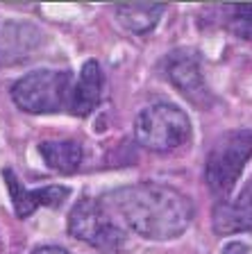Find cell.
<instances>
[{
	"label": "cell",
	"instance_id": "6",
	"mask_svg": "<svg viewBox=\"0 0 252 254\" xmlns=\"http://www.w3.org/2000/svg\"><path fill=\"white\" fill-rule=\"evenodd\" d=\"M164 73L168 82L193 105H207L209 102V89L205 84L200 55L191 48H177L164 62Z\"/></svg>",
	"mask_w": 252,
	"mask_h": 254
},
{
	"label": "cell",
	"instance_id": "10",
	"mask_svg": "<svg viewBox=\"0 0 252 254\" xmlns=\"http://www.w3.org/2000/svg\"><path fill=\"white\" fill-rule=\"evenodd\" d=\"M166 7L162 2H125L116 7V16L123 27H127L134 34H146L155 30Z\"/></svg>",
	"mask_w": 252,
	"mask_h": 254
},
{
	"label": "cell",
	"instance_id": "7",
	"mask_svg": "<svg viewBox=\"0 0 252 254\" xmlns=\"http://www.w3.org/2000/svg\"><path fill=\"white\" fill-rule=\"evenodd\" d=\"M2 177L7 182V190L14 202V211L18 218H27L37 211L39 206H59L66 197L71 195V189L66 186H41V189H25L23 182L14 175V170L5 168L2 170Z\"/></svg>",
	"mask_w": 252,
	"mask_h": 254
},
{
	"label": "cell",
	"instance_id": "12",
	"mask_svg": "<svg viewBox=\"0 0 252 254\" xmlns=\"http://www.w3.org/2000/svg\"><path fill=\"white\" fill-rule=\"evenodd\" d=\"M227 25L237 37L252 41V5L230 7V23Z\"/></svg>",
	"mask_w": 252,
	"mask_h": 254
},
{
	"label": "cell",
	"instance_id": "11",
	"mask_svg": "<svg viewBox=\"0 0 252 254\" xmlns=\"http://www.w3.org/2000/svg\"><path fill=\"white\" fill-rule=\"evenodd\" d=\"M39 154L48 168L64 175L75 173L84 157L82 145L75 141H43L39 145Z\"/></svg>",
	"mask_w": 252,
	"mask_h": 254
},
{
	"label": "cell",
	"instance_id": "9",
	"mask_svg": "<svg viewBox=\"0 0 252 254\" xmlns=\"http://www.w3.org/2000/svg\"><path fill=\"white\" fill-rule=\"evenodd\" d=\"M102 86H105V75H102L100 64L95 59L84 62L78 79L71 86L66 111H71L73 116H80V118L89 116L91 111L100 105V100H102Z\"/></svg>",
	"mask_w": 252,
	"mask_h": 254
},
{
	"label": "cell",
	"instance_id": "5",
	"mask_svg": "<svg viewBox=\"0 0 252 254\" xmlns=\"http://www.w3.org/2000/svg\"><path fill=\"white\" fill-rule=\"evenodd\" d=\"M69 234L98 250H116L125 241V234L107 211L102 202L82 197L69 213Z\"/></svg>",
	"mask_w": 252,
	"mask_h": 254
},
{
	"label": "cell",
	"instance_id": "4",
	"mask_svg": "<svg viewBox=\"0 0 252 254\" xmlns=\"http://www.w3.org/2000/svg\"><path fill=\"white\" fill-rule=\"evenodd\" d=\"M252 157V129H232L223 134L211 145L205 161V182L211 193L227 195L237 180L241 177L243 166Z\"/></svg>",
	"mask_w": 252,
	"mask_h": 254
},
{
	"label": "cell",
	"instance_id": "8",
	"mask_svg": "<svg viewBox=\"0 0 252 254\" xmlns=\"http://www.w3.org/2000/svg\"><path fill=\"white\" fill-rule=\"evenodd\" d=\"M214 232L221 236L252 232V180L243 184L234 197L221 200L214 206Z\"/></svg>",
	"mask_w": 252,
	"mask_h": 254
},
{
	"label": "cell",
	"instance_id": "1",
	"mask_svg": "<svg viewBox=\"0 0 252 254\" xmlns=\"http://www.w3.org/2000/svg\"><path fill=\"white\" fill-rule=\"evenodd\" d=\"M102 206L148 241H173L182 236L195 213L189 195L173 186L155 182H141L111 190L102 197Z\"/></svg>",
	"mask_w": 252,
	"mask_h": 254
},
{
	"label": "cell",
	"instance_id": "2",
	"mask_svg": "<svg viewBox=\"0 0 252 254\" xmlns=\"http://www.w3.org/2000/svg\"><path fill=\"white\" fill-rule=\"evenodd\" d=\"M134 138L146 150L170 152L191 138V118L170 102L148 105L134 121Z\"/></svg>",
	"mask_w": 252,
	"mask_h": 254
},
{
	"label": "cell",
	"instance_id": "13",
	"mask_svg": "<svg viewBox=\"0 0 252 254\" xmlns=\"http://www.w3.org/2000/svg\"><path fill=\"white\" fill-rule=\"evenodd\" d=\"M223 254H250V248L239 243V241H234V243H227L225 248H223Z\"/></svg>",
	"mask_w": 252,
	"mask_h": 254
},
{
	"label": "cell",
	"instance_id": "14",
	"mask_svg": "<svg viewBox=\"0 0 252 254\" xmlns=\"http://www.w3.org/2000/svg\"><path fill=\"white\" fill-rule=\"evenodd\" d=\"M32 254H71V252H66V250L59 248V245H41V248H37Z\"/></svg>",
	"mask_w": 252,
	"mask_h": 254
},
{
	"label": "cell",
	"instance_id": "3",
	"mask_svg": "<svg viewBox=\"0 0 252 254\" xmlns=\"http://www.w3.org/2000/svg\"><path fill=\"white\" fill-rule=\"evenodd\" d=\"M73 75L69 70L39 68L16 79L11 100L27 114H59L69 107Z\"/></svg>",
	"mask_w": 252,
	"mask_h": 254
}]
</instances>
